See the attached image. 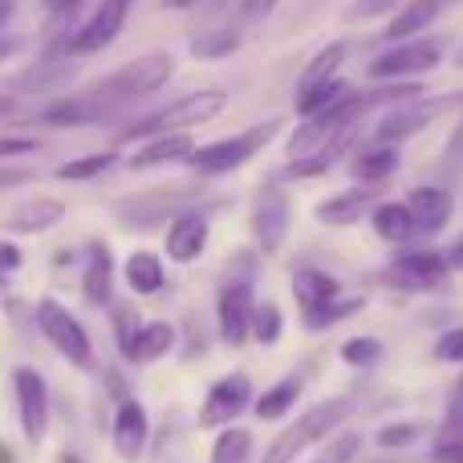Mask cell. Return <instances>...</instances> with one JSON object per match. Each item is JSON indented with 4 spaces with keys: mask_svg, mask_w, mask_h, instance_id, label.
Wrapping results in <instances>:
<instances>
[{
    "mask_svg": "<svg viewBox=\"0 0 463 463\" xmlns=\"http://www.w3.org/2000/svg\"><path fill=\"white\" fill-rule=\"evenodd\" d=\"M171 78H175V53H167V49H151V53L118 65L114 73H106L98 86L86 90V98L98 106L102 118H110V114H118V110H127V106L143 102V98L159 94Z\"/></svg>",
    "mask_w": 463,
    "mask_h": 463,
    "instance_id": "1",
    "label": "cell"
},
{
    "mask_svg": "<svg viewBox=\"0 0 463 463\" xmlns=\"http://www.w3.org/2000/svg\"><path fill=\"white\" fill-rule=\"evenodd\" d=\"M350 415H354V399H345V394L309 402L285 431L272 435V443L264 448L260 463H297L309 448H317V443H326L329 435H337V427H342Z\"/></svg>",
    "mask_w": 463,
    "mask_h": 463,
    "instance_id": "2",
    "label": "cell"
},
{
    "mask_svg": "<svg viewBox=\"0 0 463 463\" xmlns=\"http://www.w3.org/2000/svg\"><path fill=\"white\" fill-rule=\"evenodd\" d=\"M228 90L212 86V90H192V94L175 98V102L159 106V110L143 114L135 118L130 127H122L114 135V143H143V138H155V135H171V130H192V127H203V122H216L220 114L228 110Z\"/></svg>",
    "mask_w": 463,
    "mask_h": 463,
    "instance_id": "3",
    "label": "cell"
},
{
    "mask_svg": "<svg viewBox=\"0 0 463 463\" xmlns=\"http://www.w3.org/2000/svg\"><path fill=\"white\" fill-rule=\"evenodd\" d=\"M280 127H285V118H264V122H252V127L236 130V135H228V138H216V143H195V151L187 155V167L200 179L232 175V171H240L244 163H252L256 155L280 135Z\"/></svg>",
    "mask_w": 463,
    "mask_h": 463,
    "instance_id": "4",
    "label": "cell"
},
{
    "mask_svg": "<svg viewBox=\"0 0 463 463\" xmlns=\"http://www.w3.org/2000/svg\"><path fill=\"white\" fill-rule=\"evenodd\" d=\"M130 5L135 0H98L94 13L78 24L73 33L57 37V45L49 49V61H78V57H94L102 49H110L122 37L130 21Z\"/></svg>",
    "mask_w": 463,
    "mask_h": 463,
    "instance_id": "5",
    "label": "cell"
},
{
    "mask_svg": "<svg viewBox=\"0 0 463 463\" xmlns=\"http://www.w3.org/2000/svg\"><path fill=\"white\" fill-rule=\"evenodd\" d=\"M443 57H448V37H439V33L391 41V45L366 65V78L370 81H419L423 73L439 70Z\"/></svg>",
    "mask_w": 463,
    "mask_h": 463,
    "instance_id": "6",
    "label": "cell"
},
{
    "mask_svg": "<svg viewBox=\"0 0 463 463\" xmlns=\"http://www.w3.org/2000/svg\"><path fill=\"white\" fill-rule=\"evenodd\" d=\"M33 321H37V334L53 345V354H61L70 366L78 370L94 366V337L78 321V313H70V305H61L57 297H41L33 305Z\"/></svg>",
    "mask_w": 463,
    "mask_h": 463,
    "instance_id": "7",
    "label": "cell"
},
{
    "mask_svg": "<svg viewBox=\"0 0 463 463\" xmlns=\"http://www.w3.org/2000/svg\"><path fill=\"white\" fill-rule=\"evenodd\" d=\"M456 106H463V94H439V98L423 94V98H411V102H399L391 110H383V118L374 122V138L402 146L407 138H415L419 130H427L435 118H443Z\"/></svg>",
    "mask_w": 463,
    "mask_h": 463,
    "instance_id": "8",
    "label": "cell"
},
{
    "mask_svg": "<svg viewBox=\"0 0 463 463\" xmlns=\"http://www.w3.org/2000/svg\"><path fill=\"white\" fill-rule=\"evenodd\" d=\"M451 277V264L439 248H407L394 256V264L383 272V285L402 288V293H435Z\"/></svg>",
    "mask_w": 463,
    "mask_h": 463,
    "instance_id": "9",
    "label": "cell"
},
{
    "mask_svg": "<svg viewBox=\"0 0 463 463\" xmlns=\"http://www.w3.org/2000/svg\"><path fill=\"white\" fill-rule=\"evenodd\" d=\"M252 378L244 374V370H232L224 374L220 383H212V391L203 394L200 402V415H195V423L203 427V431H220V427H232L244 411H252Z\"/></svg>",
    "mask_w": 463,
    "mask_h": 463,
    "instance_id": "10",
    "label": "cell"
},
{
    "mask_svg": "<svg viewBox=\"0 0 463 463\" xmlns=\"http://www.w3.org/2000/svg\"><path fill=\"white\" fill-rule=\"evenodd\" d=\"M252 309H256V293H252V280L248 277H228L220 285L216 297V329H220V342L240 350V345L252 342Z\"/></svg>",
    "mask_w": 463,
    "mask_h": 463,
    "instance_id": "11",
    "label": "cell"
},
{
    "mask_svg": "<svg viewBox=\"0 0 463 463\" xmlns=\"http://www.w3.org/2000/svg\"><path fill=\"white\" fill-rule=\"evenodd\" d=\"M248 224H252V240H256V248H260L264 256L280 252V244L288 240V224H293V200H288V192L280 187V179L260 187Z\"/></svg>",
    "mask_w": 463,
    "mask_h": 463,
    "instance_id": "12",
    "label": "cell"
},
{
    "mask_svg": "<svg viewBox=\"0 0 463 463\" xmlns=\"http://www.w3.org/2000/svg\"><path fill=\"white\" fill-rule=\"evenodd\" d=\"M13 394H16V423L29 443H41L49 431V383L41 370L13 366Z\"/></svg>",
    "mask_w": 463,
    "mask_h": 463,
    "instance_id": "13",
    "label": "cell"
},
{
    "mask_svg": "<svg viewBox=\"0 0 463 463\" xmlns=\"http://www.w3.org/2000/svg\"><path fill=\"white\" fill-rule=\"evenodd\" d=\"M208 240H212L208 216H203L200 208H184L163 228V252H167L171 264H195L208 252Z\"/></svg>",
    "mask_w": 463,
    "mask_h": 463,
    "instance_id": "14",
    "label": "cell"
},
{
    "mask_svg": "<svg viewBox=\"0 0 463 463\" xmlns=\"http://www.w3.org/2000/svg\"><path fill=\"white\" fill-rule=\"evenodd\" d=\"M146 443H151V415H146V407L130 394V399H122L118 407H114L110 448L122 463H138L143 451H146Z\"/></svg>",
    "mask_w": 463,
    "mask_h": 463,
    "instance_id": "15",
    "label": "cell"
},
{
    "mask_svg": "<svg viewBox=\"0 0 463 463\" xmlns=\"http://www.w3.org/2000/svg\"><path fill=\"white\" fill-rule=\"evenodd\" d=\"M374 203H378V187L354 184V187H345V192L326 195V200L313 208V216H317V224H326V228H354L370 216Z\"/></svg>",
    "mask_w": 463,
    "mask_h": 463,
    "instance_id": "16",
    "label": "cell"
},
{
    "mask_svg": "<svg viewBox=\"0 0 463 463\" xmlns=\"http://www.w3.org/2000/svg\"><path fill=\"white\" fill-rule=\"evenodd\" d=\"M402 167V155L394 143H378V138H370V143H358L350 151V175L354 184H366V187H383L391 184L394 175H399Z\"/></svg>",
    "mask_w": 463,
    "mask_h": 463,
    "instance_id": "17",
    "label": "cell"
},
{
    "mask_svg": "<svg viewBox=\"0 0 463 463\" xmlns=\"http://www.w3.org/2000/svg\"><path fill=\"white\" fill-rule=\"evenodd\" d=\"M407 208H411V216H415L419 236H439V232L451 224V216H456V200H451V192L448 187H435V184L411 187Z\"/></svg>",
    "mask_w": 463,
    "mask_h": 463,
    "instance_id": "18",
    "label": "cell"
},
{
    "mask_svg": "<svg viewBox=\"0 0 463 463\" xmlns=\"http://www.w3.org/2000/svg\"><path fill=\"white\" fill-rule=\"evenodd\" d=\"M114 280H118L114 252L102 244V240H90L86 244V269H81V297H86V305H94V309L114 305Z\"/></svg>",
    "mask_w": 463,
    "mask_h": 463,
    "instance_id": "19",
    "label": "cell"
},
{
    "mask_svg": "<svg viewBox=\"0 0 463 463\" xmlns=\"http://www.w3.org/2000/svg\"><path fill=\"white\" fill-rule=\"evenodd\" d=\"M192 151H195V138L187 135V130L155 135V138H143V143L130 151L127 171H155V167H167V163H187Z\"/></svg>",
    "mask_w": 463,
    "mask_h": 463,
    "instance_id": "20",
    "label": "cell"
},
{
    "mask_svg": "<svg viewBox=\"0 0 463 463\" xmlns=\"http://www.w3.org/2000/svg\"><path fill=\"white\" fill-rule=\"evenodd\" d=\"M451 5H456V0H407V5H399L391 13V24L383 29V45L407 41V37H423Z\"/></svg>",
    "mask_w": 463,
    "mask_h": 463,
    "instance_id": "21",
    "label": "cell"
},
{
    "mask_svg": "<svg viewBox=\"0 0 463 463\" xmlns=\"http://www.w3.org/2000/svg\"><path fill=\"white\" fill-rule=\"evenodd\" d=\"M65 220V203L57 195H33V200L16 203L5 216V232L8 236H41V232L57 228Z\"/></svg>",
    "mask_w": 463,
    "mask_h": 463,
    "instance_id": "22",
    "label": "cell"
},
{
    "mask_svg": "<svg viewBox=\"0 0 463 463\" xmlns=\"http://www.w3.org/2000/svg\"><path fill=\"white\" fill-rule=\"evenodd\" d=\"M175 345H179V329L171 326V321H143V326L135 329V337H130V345L122 350V362H130V366H151V362L167 358Z\"/></svg>",
    "mask_w": 463,
    "mask_h": 463,
    "instance_id": "23",
    "label": "cell"
},
{
    "mask_svg": "<svg viewBox=\"0 0 463 463\" xmlns=\"http://www.w3.org/2000/svg\"><path fill=\"white\" fill-rule=\"evenodd\" d=\"M366 220H370V228H374V236L383 240V244L402 248V244H411V240L419 236L415 216H411L407 200H378L374 208H370Z\"/></svg>",
    "mask_w": 463,
    "mask_h": 463,
    "instance_id": "24",
    "label": "cell"
},
{
    "mask_svg": "<svg viewBox=\"0 0 463 463\" xmlns=\"http://www.w3.org/2000/svg\"><path fill=\"white\" fill-rule=\"evenodd\" d=\"M122 280L135 297H155L167 288V264H163L159 252L151 248H135V252L122 260Z\"/></svg>",
    "mask_w": 463,
    "mask_h": 463,
    "instance_id": "25",
    "label": "cell"
},
{
    "mask_svg": "<svg viewBox=\"0 0 463 463\" xmlns=\"http://www.w3.org/2000/svg\"><path fill=\"white\" fill-rule=\"evenodd\" d=\"M301 391H305L301 378L285 374L280 383H272L264 394H256V399H252V415L260 419V423H280L288 411H297V402H301Z\"/></svg>",
    "mask_w": 463,
    "mask_h": 463,
    "instance_id": "26",
    "label": "cell"
},
{
    "mask_svg": "<svg viewBox=\"0 0 463 463\" xmlns=\"http://www.w3.org/2000/svg\"><path fill=\"white\" fill-rule=\"evenodd\" d=\"M41 127H57V130H70V127H90V122H102V114H98V106L86 98V90L81 94H70L61 98V102L45 106V110L37 114Z\"/></svg>",
    "mask_w": 463,
    "mask_h": 463,
    "instance_id": "27",
    "label": "cell"
},
{
    "mask_svg": "<svg viewBox=\"0 0 463 463\" xmlns=\"http://www.w3.org/2000/svg\"><path fill=\"white\" fill-rule=\"evenodd\" d=\"M345 57H350V41H329V45H321L317 53L305 61V70H301V78H297V90H305V86H317V81H329V78H337L342 73V65H345Z\"/></svg>",
    "mask_w": 463,
    "mask_h": 463,
    "instance_id": "28",
    "label": "cell"
},
{
    "mask_svg": "<svg viewBox=\"0 0 463 463\" xmlns=\"http://www.w3.org/2000/svg\"><path fill=\"white\" fill-rule=\"evenodd\" d=\"M350 81L337 73V78H329V81H317V86H305V90H297V102H293V110H297V118H313V114H321V110H329L334 102H342L345 94H350Z\"/></svg>",
    "mask_w": 463,
    "mask_h": 463,
    "instance_id": "29",
    "label": "cell"
},
{
    "mask_svg": "<svg viewBox=\"0 0 463 463\" xmlns=\"http://www.w3.org/2000/svg\"><path fill=\"white\" fill-rule=\"evenodd\" d=\"M342 293V280L329 277L326 269H297L293 272V297L301 309H313V305L329 301V297Z\"/></svg>",
    "mask_w": 463,
    "mask_h": 463,
    "instance_id": "30",
    "label": "cell"
},
{
    "mask_svg": "<svg viewBox=\"0 0 463 463\" xmlns=\"http://www.w3.org/2000/svg\"><path fill=\"white\" fill-rule=\"evenodd\" d=\"M240 49V29L236 24H224V29H203L200 37L187 41V53L195 61H224Z\"/></svg>",
    "mask_w": 463,
    "mask_h": 463,
    "instance_id": "31",
    "label": "cell"
},
{
    "mask_svg": "<svg viewBox=\"0 0 463 463\" xmlns=\"http://www.w3.org/2000/svg\"><path fill=\"white\" fill-rule=\"evenodd\" d=\"M366 309V297H329V301H321V305H313V309H301V326L305 329H329V326H337V321H345V317H354V313H362Z\"/></svg>",
    "mask_w": 463,
    "mask_h": 463,
    "instance_id": "32",
    "label": "cell"
},
{
    "mask_svg": "<svg viewBox=\"0 0 463 463\" xmlns=\"http://www.w3.org/2000/svg\"><path fill=\"white\" fill-rule=\"evenodd\" d=\"M114 163H118V151L78 155V159H65L61 167L53 171V179H61V184H90V179H102Z\"/></svg>",
    "mask_w": 463,
    "mask_h": 463,
    "instance_id": "33",
    "label": "cell"
},
{
    "mask_svg": "<svg viewBox=\"0 0 463 463\" xmlns=\"http://www.w3.org/2000/svg\"><path fill=\"white\" fill-rule=\"evenodd\" d=\"M252 459V431L240 423L220 427L216 443H212V463H248Z\"/></svg>",
    "mask_w": 463,
    "mask_h": 463,
    "instance_id": "34",
    "label": "cell"
},
{
    "mask_svg": "<svg viewBox=\"0 0 463 463\" xmlns=\"http://www.w3.org/2000/svg\"><path fill=\"white\" fill-rule=\"evenodd\" d=\"M285 337V313L277 301H256L252 309V342L256 345H277Z\"/></svg>",
    "mask_w": 463,
    "mask_h": 463,
    "instance_id": "35",
    "label": "cell"
},
{
    "mask_svg": "<svg viewBox=\"0 0 463 463\" xmlns=\"http://www.w3.org/2000/svg\"><path fill=\"white\" fill-rule=\"evenodd\" d=\"M383 354H386V345L378 342V337H370V334L342 342V362H345V366H354V370L378 366V362H383Z\"/></svg>",
    "mask_w": 463,
    "mask_h": 463,
    "instance_id": "36",
    "label": "cell"
},
{
    "mask_svg": "<svg viewBox=\"0 0 463 463\" xmlns=\"http://www.w3.org/2000/svg\"><path fill=\"white\" fill-rule=\"evenodd\" d=\"M362 456V435L358 431H342V435H329L326 448L313 456V463H354Z\"/></svg>",
    "mask_w": 463,
    "mask_h": 463,
    "instance_id": "37",
    "label": "cell"
},
{
    "mask_svg": "<svg viewBox=\"0 0 463 463\" xmlns=\"http://www.w3.org/2000/svg\"><path fill=\"white\" fill-rule=\"evenodd\" d=\"M427 435V423H386L383 431L374 435L378 448L386 451H399V448H411V443H419Z\"/></svg>",
    "mask_w": 463,
    "mask_h": 463,
    "instance_id": "38",
    "label": "cell"
},
{
    "mask_svg": "<svg viewBox=\"0 0 463 463\" xmlns=\"http://www.w3.org/2000/svg\"><path fill=\"white\" fill-rule=\"evenodd\" d=\"M110 326H114V345H118V354L130 345V337H135V329L143 326V317H138V305H110Z\"/></svg>",
    "mask_w": 463,
    "mask_h": 463,
    "instance_id": "39",
    "label": "cell"
},
{
    "mask_svg": "<svg viewBox=\"0 0 463 463\" xmlns=\"http://www.w3.org/2000/svg\"><path fill=\"white\" fill-rule=\"evenodd\" d=\"M435 362H451V366H459L463 362V326H451L443 329L439 337H435Z\"/></svg>",
    "mask_w": 463,
    "mask_h": 463,
    "instance_id": "40",
    "label": "cell"
},
{
    "mask_svg": "<svg viewBox=\"0 0 463 463\" xmlns=\"http://www.w3.org/2000/svg\"><path fill=\"white\" fill-rule=\"evenodd\" d=\"M399 5H407V0H354L345 16L350 21H378V16H391Z\"/></svg>",
    "mask_w": 463,
    "mask_h": 463,
    "instance_id": "41",
    "label": "cell"
},
{
    "mask_svg": "<svg viewBox=\"0 0 463 463\" xmlns=\"http://www.w3.org/2000/svg\"><path fill=\"white\" fill-rule=\"evenodd\" d=\"M280 0H236V29L240 24H260L277 13Z\"/></svg>",
    "mask_w": 463,
    "mask_h": 463,
    "instance_id": "42",
    "label": "cell"
},
{
    "mask_svg": "<svg viewBox=\"0 0 463 463\" xmlns=\"http://www.w3.org/2000/svg\"><path fill=\"white\" fill-rule=\"evenodd\" d=\"M37 151H41V138L33 135H0V163L24 159V155H37Z\"/></svg>",
    "mask_w": 463,
    "mask_h": 463,
    "instance_id": "43",
    "label": "cell"
},
{
    "mask_svg": "<svg viewBox=\"0 0 463 463\" xmlns=\"http://www.w3.org/2000/svg\"><path fill=\"white\" fill-rule=\"evenodd\" d=\"M435 463H463V439H439L431 451Z\"/></svg>",
    "mask_w": 463,
    "mask_h": 463,
    "instance_id": "44",
    "label": "cell"
},
{
    "mask_svg": "<svg viewBox=\"0 0 463 463\" xmlns=\"http://www.w3.org/2000/svg\"><path fill=\"white\" fill-rule=\"evenodd\" d=\"M21 264H24V252H21V248H16L13 240H0V272L8 277V272H16Z\"/></svg>",
    "mask_w": 463,
    "mask_h": 463,
    "instance_id": "45",
    "label": "cell"
},
{
    "mask_svg": "<svg viewBox=\"0 0 463 463\" xmlns=\"http://www.w3.org/2000/svg\"><path fill=\"white\" fill-rule=\"evenodd\" d=\"M29 171L24 167H0V192H8V187H21V184H29Z\"/></svg>",
    "mask_w": 463,
    "mask_h": 463,
    "instance_id": "46",
    "label": "cell"
},
{
    "mask_svg": "<svg viewBox=\"0 0 463 463\" xmlns=\"http://www.w3.org/2000/svg\"><path fill=\"white\" fill-rule=\"evenodd\" d=\"M106 386H110V394H114V407H118L122 399H130V391H127V383H122L118 370H106Z\"/></svg>",
    "mask_w": 463,
    "mask_h": 463,
    "instance_id": "47",
    "label": "cell"
},
{
    "mask_svg": "<svg viewBox=\"0 0 463 463\" xmlns=\"http://www.w3.org/2000/svg\"><path fill=\"white\" fill-rule=\"evenodd\" d=\"M443 256H448V264H451V272H463V232L456 240H451L448 248H443Z\"/></svg>",
    "mask_w": 463,
    "mask_h": 463,
    "instance_id": "48",
    "label": "cell"
},
{
    "mask_svg": "<svg viewBox=\"0 0 463 463\" xmlns=\"http://www.w3.org/2000/svg\"><path fill=\"white\" fill-rule=\"evenodd\" d=\"M21 45H24L21 37H0V61H8V57H16V53H21Z\"/></svg>",
    "mask_w": 463,
    "mask_h": 463,
    "instance_id": "49",
    "label": "cell"
},
{
    "mask_svg": "<svg viewBox=\"0 0 463 463\" xmlns=\"http://www.w3.org/2000/svg\"><path fill=\"white\" fill-rule=\"evenodd\" d=\"M163 8H167V13H192V8H200L203 0H159Z\"/></svg>",
    "mask_w": 463,
    "mask_h": 463,
    "instance_id": "50",
    "label": "cell"
},
{
    "mask_svg": "<svg viewBox=\"0 0 463 463\" xmlns=\"http://www.w3.org/2000/svg\"><path fill=\"white\" fill-rule=\"evenodd\" d=\"M16 16V0H0V37H5V29L13 24Z\"/></svg>",
    "mask_w": 463,
    "mask_h": 463,
    "instance_id": "51",
    "label": "cell"
},
{
    "mask_svg": "<svg viewBox=\"0 0 463 463\" xmlns=\"http://www.w3.org/2000/svg\"><path fill=\"white\" fill-rule=\"evenodd\" d=\"M459 155H463V122H459L456 135L448 138V159H459Z\"/></svg>",
    "mask_w": 463,
    "mask_h": 463,
    "instance_id": "52",
    "label": "cell"
},
{
    "mask_svg": "<svg viewBox=\"0 0 463 463\" xmlns=\"http://www.w3.org/2000/svg\"><path fill=\"white\" fill-rule=\"evenodd\" d=\"M8 114H16V98L0 94V122H5V118H8Z\"/></svg>",
    "mask_w": 463,
    "mask_h": 463,
    "instance_id": "53",
    "label": "cell"
},
{
    "mask_svg": "<svg viewBox=\"0 0 463 463\" xmlns=\"http://www.w3.org/2000/svg\"><path fill=\"white\" fill-rule=\"evenodd\" d=\"M0 463H16V451L8 443H0Z\"/></svg>",
    "mask_w": 463,
    "mask_h": 463,
    "instance_id": "54",
    "label": "cell"
},
{
    "mask_svg": "<svg viewBox=\"0 0 463 463\" xmlns=\"http://www.w3.org/2000/svg\"><path fill=\"white\" fill-rule=\"evenodd\" d=\"M57 463H81V459L73 456V451H61V459H57Z\"/></svg>",
    "mask_w": 463,
    "mask_h": 463,
    "instance_id": "55",
    "label": "cell"
},
{
    "mask_svg": "<svg viewBox=\"0 0 463 463\" xmlns=\"http://www.w3.org/2000/svg\"><path fill=\"white\" fill-rule=\"evenodd\" d=\"M0 297H5V272H0Z\"/></svg>",
    "mask_w": 463,
    "mask_h": 463,
    "instance_id": "56",
    "label": "cell"
},
{
    "mask_svg": "<svg viewBox=\"0 0 463 463\" xmlns=\"http://www.w3.org/2000/svg\"><path fill=\"white\" fill-rule=\"evenodd\" d=\"M456 65H459V70H463V49H459V57H456Z\"/></svg>",
    "mask_w": 463,
    "mask_h": 463,
    "instance_id": "57",
    "label": "cell"
},
{
    "mask_svg": "<svg viewBox=\"0 0 463 463\" xmlns=\"http://www.w3.org/2000/svg\"><path fill=\"white\" fill-rule=\"evenodd\" d=\"M216 5H228V0H216Z\"/></svg>",
    "mask_w": 463,
    "mask_h": 463,
    "instance_id": "58",
    "label": "cell"
},
{
    "mask_svg": "<svg viewBox=\"0 0 463 463\" xmlns=\"http://www.w3.org/2000/svg\"><path fill=\"white\" fill-rule=\"evenodd\" d=\"M459 407H463V394H459Z\"/></svg>",
    "mask_w": 463,
    "mask_h": 463,
    "instance_id": "59",
    "label": "cell"
}]
</instances>
